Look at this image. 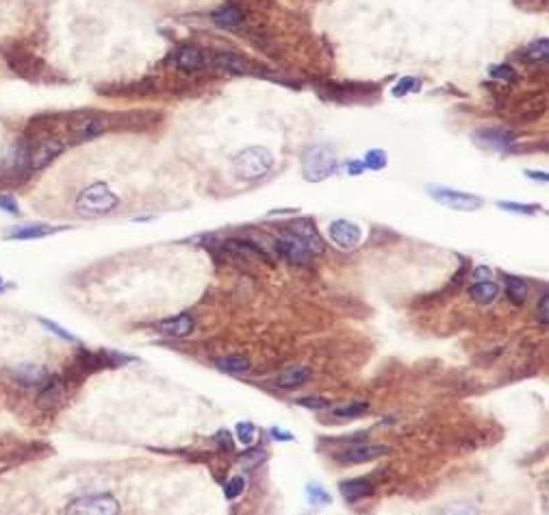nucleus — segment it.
I'll return each mask as SVG.
<instances>
[{"mask_svg": "<svg viewBox=\"0 0 549 515\" xmlns=\"http://www.w3.org/2000/svg\"><path fill=\"white\" fill-rule=\"evenodd\" d=\"M365 170V163L363 161H350L348 163V174L350 177H356V174H360V172Z\"/></svg>", "mask_w": 549, "mask_h": 515, "instance_id": "obj_42", "label": "nucleus"}, {"mask_svg": "<svg viewBox=\"0 0 549 515\" xmlns=\"http://www.w3.org/2000/svg\"><path fill=\"white\" fill-rule=\"evenodd\" d=\"M363 163H365V167H369V170H382V167H387V163H389V159H387V152L385 150H380V148H373V150H369V152H365V159H363Z\"/></svg>", "mask_w": 549, "mask_h": 515, "instance_id": "obj_27", "label": "nucleus"}, {"mask_svg": "<svg viewBox=\"0 0 549 515\" xmlns=\"http://www.w3.org/2000/svg\"><path fill=\"white\" fill-rule=\"evenodd\" d=\"M514 140H517V135L508 129H484V131H478L475 133V142L484 148H493V150H504L508 148Z\"/></svg>", "mask_w": 549, "mask_h": 515, "instance_id": "obj_12", "label": "nucleus"}, {"mask_svg": "<svg viewBox=\"0 0 549 515\" xmlns=\"http://www.w3.org/2000/svg\"><path fill=\"white\" fill-rule=\"evenodd\" d=\"M497 207L500 209H506V211H512V213H527V215H532V213H537L539 211V207L537 204H519V202H497Z\"/></svg>", "mask_w": 549, "mask_h": 515, "instance_id": "obj_31", "label": "nucleus"}, {"mask_svg": "<svg viewBox=\"0 0 549 515\" xmlns=\"http://www.w3.org/2000/svg\"><path fill=\"white\" fill-rule=\"evenodd\" d=\"M491 76L493 79H500V81H506V83H514V81H517V72H514L510 65H493L491 67Z\"/></svg>", "mask_w": 549, "mask_h": 515, "instance_id": "obj_34", "label": "nucleus"}, {"mask_svg": "<svg viewBox=\"0 0 549 515\" xmlns=\"http://www.w3.org/2000/svg\"><path fill=\"white\" fill-rule=\"evenodd\" d=\"M102 131H105V122H100V120L96 117H87V120H81V122H76L72 126V133L76 140H92V137L100 135Z\"/></svg>", "mask_w": 549, "mask_h": 515, "instance_id": "obj_22", "label": "nucleus"}, {"mask_svg": "<svg viewBox=\"0 0 549 515\" xmlns=\"http://www.w3.org/2000/svg\"><path fill=\"white\" fill-rule=\"evenodd\" d=\"M308 379H311V370L308 368H287L276 376V387L280 389H298Z\"/></svg>", "mask_w": 549, "mask_h": 515, "instance_id": "obj_17", "label": "nucleus"}, {"mask_svg": "<svg viewBox=\"0 0 549 515\" xmlns=\"http://www.w3.org/2000/svg\"><path fill=\"white\" fill-rule=\"evenodd\" d=\"M0 209L7 211L9 215H18V213H20L18 202H15L11 196H0Z\"/></svg>", "mask_w": 549, "mask_h": 515, "instance_id": "obj_37", "label": "nucleus"}, {"mask_svg": "<svg viewBox=\"0 0 549 515\" xmlns=\"http://www.w3.org/2000/svg\"><path fill=\"white\" fill-rule=\"evenodd\" d=\"M371 491H373V485L365 478H352L348 483H341V493L348 502H358L360 498L371 496Z\"/></svg>", "mask_w": 549, "mask_h": 515, "instance_id": "obj_19", "label": "nucleus"}, {"mask_svg": "<svg viewBox=\"0 0 549 515\" xmlns=\"http://www.w3.org/2000/svg\"><path fill=\"white\" fill-rule=\"evenodd\" d=\"M506 281V296L510 298L512 304H523L527 298V285L523 279L519 277H510V274H504Z\"/></svg>", "mask_w": 549, "mask_h": 515, "instance_id": "obj_23", "label": "nucleus"}, {"mask_svg": "<svg viewBox=\"0 0 549 515\" xmlns=\"http://www.w3.org/2000/svg\"><path fill=\"white\" fill-rule=\"evenodd\" d=\"M217 370L226 374H244L250 370V361L246 357H221L217 359Z\"/></svg>", "mask_w": 549, "mask_h": 515, "instance_id": "obj_25", "label": "nucleus"}, {"mask_svg": "<svg viewBox=\"0 0 549 515\" xmlns=\"http://www.w3.org/2000/svg\"><path fill=\"white\" fill-rule=\"evenodd\" d=\"M473 279H475V281H491V270H489L487 265H480V268H475V272H473Z\"/></svg>", "mask_w": 549, "mask_h": 515, "instance_id": "obj_41", "label": "nucleus"}, {"mask_svg": "<svg viewBox=\"0 0 549 515\" xmlns=\"http://www.w3.org/2000/svg\"><path fill=\"white\" fill-rule=\"evenodd\" d=\"M537 313H539V320L541 324H547L549 322V296L545 294L539 302V309H537Z\"/></svg>", "mask_w": 549, "mask_h": 515, "instance_id": "obj_39", "label": "nucleus"}, {"mask_svg": "<svg viewBox=\"0 0 549 515\" xmlns=\"http://www.w3.org/2000/svg\"><path fill=\"white\" fill-rule=\"evenodd\" d=\"M497 294H500V287L491 281H478L469 287V296L478 302V304H491Z\"/></svg>", "mask_w": 549, "mask_h": 515, "instance_id": "obj_21", "label": "nucleus"}, {"mask_svg": "<svg viewBox=\"0 0 549 515\" xmlns=\"http://www.w3.org/2000/svg\"><path fill=\"white\" fill-rule=\"evenodd\" d=\"M221 248H224L226 254L237 256V259H244V261H265V263L269 261L267 252L261 246L252 244L250 239H228V242L221 244Z\"/></svg>", "mask_w": 549, "mask_h": 515, "instance_id": "obj_9", "label": "nucleus"}, {"mask_svg": "<svg viewBox=\"0 0 549 515\" xmlns=\"http://www.w3.org/2000/svg\"><path fill=\"white\" fill-rule=\"evenodd\" d=\"M263 461H265V452H263L261 448H250L248 452H244L242 459H239V463H242V468H246V470L256 468V466H259V463H263Z\"/></svg>", "mask_w": 549, "mask_h": 515, "instance_id": "obj_29", "label": "nucleus"}, {"mask_svg": "<svg viewBox=\"0 0 549 515\" xmlns=\"http://www.w3.org/2000/svg\"><path fill=\"white\" fill-rule=\"evenodd\" d=\"M117 204H119V198L109 190L105 183L90 185L87 190H83L76 198V209L83 215H90V218L111 213Z\"/></svg>", "mask_w": 549, "mask_h": 515, "instance_id": "obj_3", "label": "nucleus"}, {"mask_svg": "<svg viewBox=\"0 0 549 515\" xmlns=\"http://www.w3.org/2000/svg\"><path fill=\"white\" fill-rule=\"evenodd\" d=\"M367 409H369L367 402H352V404H346V407H341V409H335V416L337 418H343V420H352V418L363 416Z\"/></svg>", "mask_w": 549, "mask_h": 515, "instance_id": "obj_28", "label": "nucleus"}, {"mask_svg": "<svg viewBox=\"0 0 549 515\" xmlns=\"http://www.w3.org/2000/svg\"><path fill=\"white\" fill-rule=\"evenodd\" d=\"M308 500L313 502V507L328 505L330 502V493H326L319 485H308Z\"/></svg>", "mask_w": 549, "mask_h": 515, "instance_id": "obj_35", "label": "nucleus"}, {"mask_svg": "<svg viewBox=\"0 0 549 515\" xmlns=\"http://www.w3.org/2000/svg\"><path fill=\"white\" fill-rule=\"evenodd\" d=\"M211 20L221 26V28H237L239 24L244 22V11L239 9L237 5L228 3V5H221L219 9H215L211 13Z\"/></svg>", "mask_w": 549, "mask_h": 515, "instance_id": "obj_16", "label": "nucleus"}, {"mask_svg": "<svg viewBox=\"0 0 549 515\" xmlns=\"http://www.w3.org/2000/svg\"><path fill=\"white\" fill-rule=\"evenodd\" d=\"M244 489H246V480H244L242 476H235V478H230L228 483H226L224 493H226L228 500H235L237 496H242V493H244Z\"/></svg>", "mask_w": 549, "mask_h": 515, "instance_id": "obj_32", "label": "nucleus"}, {"mask_svg": "<svg viewBox=\"0 0 549 515\" xmlns=\"http://www.w3.org/2000/svg\"><path fill=\"white\" fill-rule=\"evenodd\" d=\"M63 393H65V389H63L61 379H57V376H50V379L40 387L37 402L44 409H53V407H57L63 400Z\"/></svg>", "mask_w": 549, "mask_h": 515, "instance_id": "obj_15", "label": "nucleus"}, {"mask_svg": "<svg viewBox=\"0 0 549 515\" xmlns=\"http://www.w3.org/2000/svg\"><path fill=\"white\" fill-rule=\"evenodd\" d=\"M15 379H18L20 383H24V385L42 387L50 379V374L44 368H40V366H20L18 370H15Z\"/></svg>", "mask_w": 549, "mask_h": 515, "instance_id": "obj_20", "label": "nucleus"}, {"mask_svg": "<svg viewBox=\"0 0 549 515\" xmlns=\"http://www.w3.org/2000/svg\"><path fill=\"white\" fill-rule=\"evenodd\" d=\"M273 165V154L263 148V146H252L246 148L244 152H239L235 161H233V170L235 177L244 179V181H259L263 179L267 172Z\"/></svg>", "mask_w": 549, "mask_h": 515, "instance_id": "obj_1", "label": "nucleus"}, {"mask_svg": "<svg viewBox=\"0 0 549 515\" xmlns=\"http://www.w3.org/2000/svg\"><path fill=\"white\" fill-rule=\"evenodd\" d=\"M271 435L273 439H280V441H294V435L287 431H280V428H271Z\"/></svg>", "mask_w": 549, "mask_h": 515, "instance_id": "obj_43", "label": "nucleus"}, {"mask_svg": "<svg viewBox=\"0 0 549 515\" xmlns=\"http://www.w3.org/2000/svg\"><path fill=\"white\" fill-rule=\"evenodd\" d=\"M237 439L242 441V443H246V445H250L256 439V428H254V424H250V422L237 424Z\"/></svg>", "mask_w": 549, "mask_h": 515, "instance_id": "obj_33", "label": "nucleus"}, {"mask_svg": "<svg viewBox=\"0 0 549 515\" xmlns=\"http://www.w3.org/2000/svg\"><path fill=\"white\" fill-rule=\"evenodd\" d=\"M328 235H330L332 242L343 250L356 248L360 244V237H363L358 224H354V222H350V220H335L328 227Z\"/></svg>", "mask_w": 549, "mask_h": 515, "instance_id": "obj_8", "label": "nucleus"}, {"mask_svg": "<svg viewBox=\"0 0 549 515\" xmlns=\"http://www.w3.org/2000/svg\"><path fill=\"white\" fill-rule=\"evenodd\" d=\"M213 63H215V67H219V70H226L233 74H248L250 67H252L244 57H239L235 53H219V55H215Z\"/></svg>", "mask_w": 549, "mask_h": 515, "instance_id": "obj_18", "label": "nucleus"}, {"mask_svg": "<svg viewBox=\"0 0 549 515\" xmlns=\"http://www.w3.org/2000/svg\"><path fill=\"white\" fill-rule=\"evenodd\" d=\"M42 324L46 326L48 331H53L55 335H59L61 339H65V341H76V337L72 335V333H67L65 329H61V326L57 324V322H50V320H42Z\"/></svg>", "mask_w": 549, "mask_h": 515, "instance_id": "obj_36", "label": "nucleus"}, {"mask_svg": "<svg viewBox=\"0 0 549 515\" xmlns=\"http://www.w3.org/2000/svg\"><path fill=\"white\" fill-rule=\"evenodd\" d=\"M176 67L187 74H192V72H198L204 67V53L198 48V46H192V44H187V46H180L176 50Z\"/></svg>", "mask_w": 549, "mask_h": 515, "instance_id": "obj_13", "label": "nucleus"}, {"mask_svg": "<svg viewBox=\"0 0 549 515\" xmlns=\"http://www.w3.org/2000/svg\"><path fill=\"white\" fill-rule=\"evenodd\" d=\"M215 441L219 443V448H221V450H228V452H230V450L235 448V445H233V439H230V433H228V431H219V433H217V437H215Z\"/></svg>", "mask_w": 549, "mask_h": 515, "instance_id": "obj_40", "label": "nucleus"}, {"mask_svg": "<svg viewBox=\"0 0 549 515\" xmlns=\"http://www.w3.org/2000/svg\"><path fill=\"white\" fill-rule=\"evenodd\" d=\"M547 55H549V42L543 38V40H537L527 46V50L523 53V59L530 63H539V61L543 63V61H547Z\"/></svg>", "mask_w": 549, "mask_h": 515, "instance_id": "obj_26", "label": "nucleus"}, {"mask_svg": "<svg viewBox=\"0 0 549 515\" xmlns=\"http://www.w3.org/2000/svg\"><path fill=\"white\" fill-rule=\"evenodd\" d=\"M425 192L430 194V198H434L439 204H443V207L454 209V211H462V213L478 211L484 204V200L475 194L450 190V187H443V185H428Z\"/></svg>", "mask_w": 549, "mask_h": 515, "instance_id": "obj_4", "label": "nucleus"}, {"mask_svg": "<svg viewBox=\"0 0 549 515\" xmlns=\"http://www.w3.org/2000/svg\"><path fill=\"white\" fill-rule=\"evenodd\" d=\"M273 246H276V252L282 256V259H287L291 263L304 265V263H308L313 259V252L304 246L302 239H298L296 235H291V233H287L285 237L276 239V244H273Z\"/></svg>", "mask_w": 549, "mask_h": 515, "instance_id": "obj_7", "label": "nucleus"}, {"mask_svg": "<svg viewBox=\"0 0 549 515\" xmlns=\"http://www.w3.org/2000/svg\"><path fill=\"white\" fill-rule=\"evenodd\" d=\"M0 287H3V279H0Z\"/></svg>", "mask_w": 549, "mask_h": 515, "instance_id": "obj_45", "label": "nucleus"}, {"mask_svg": "<svg viewBox=\"0 0 549 515\" xmlns=\"http://www.w3.org/2000/svg\"><path fill=\"white\" fill-rule=\"evenodd\" d=\"M63 148L65 146H63L61 140H53V137H48V140H42L35 148H31L26 167L28 170H44L48 163H53V159L59 157V154L63 152Z\"/></svg>", "mask_w": 549, "mask_h": 515, "instance_id": "obj_6", "label": "nucleus"}, {"mask_svg": "<svg viewBox=\"0 0 549 515\" xmlns=\"http://www.w3.org/2000/svg\"><path fill=\"white\" fill-rule=\"evenodd\" d=\"M389 448L387 445H373V443H365V445H352V448L348 450H343L337 455V461L341 463H350V466H354V463H365V461H373V459H378L382 455H387Z\"/></svg>", "mask_w": 549, "mask_h": 515, "instance_id": "obj_10", "label": "nucleus"}, {"mask_svg": "<svg viewBox=\"0 0 549 515\" xmlns=\"http://www.w3.org/2000/svg\"><path fill=\"white\" fill-rule=\"evenodd\" d=\"M55 231H59V229L48 227V224H31V227H18L7 237L9 239H37V237H46L50 233H55Z\"/></svg>", "mask_w": 549, "mask_h": 515, "instance_id": "obj_24", "label": "nucleus"}, {"mask_svg": "<svg viewBox=\"0 0 549 515\" xmlns=\"http://www.w3.org/2000/svg\"><path fill=\"white\" fill-rule=\"evenodd\" d=\"M421 88V83L413 76H406L402 79L396 88H393V96H406V94H413V92H419Z\"/></svg>", "mask_w": 549, "mask_h": 515, "instance_id": "obj_30", "label": "nucleus"}, {"mask_svg": "<svg viewBox=\"0 0 549 515\" xmlns=\"http://www.w3.org/2000/svg\"><path fill=\"white\" fill-rule=\"evenodd\" d=\"M67 513H90V515H111L119 511V505L113 496L98 493V496H85L74 500L65 509Z\"/></svg>", "mask_w": 549, "mask_h": 515, "instance_id": "obj_5", "label": "nucleus"}, {"mask_svg": "<svg viewBox=\"0 0 549 515\" xmlns=\"http://www.w3.org/2000/svg\"><path fill=\"white\" fill-rule=\"evenodd\" d=\"M157 331L165 337H187L194 331V320H192V316L183 313L178 318H169V320L159 322Z\"/></svg>", "mask_w": 549, "mask_h": 515, "instance_id": "obj_14", "label": "nucleus"}, {"mask_svg": "<svg viewBox=\"0 0 549 515\" xmlns=\"http://www.w3.org/2000/svg\"><path fill=\"white\" fill-rule=\"evenodd\" d=\"M298 404L306 407V409H326V407H328V400H326V398H300Z\"/></svg>", "mask_w": 549, "mask_h": 515, "instance_id": "obj_38", "label": "nucleus"}, {"mask_svg": "<svg viewBox=\"0 0 549 515\" xmlns=\"http://www.w3.org/2000/svg\"><path fill=\"white\" fill-rule=\"evenodd\" d=\"M287 233L296 235L298 239H302L304 246L311 250L313 254H321L323 252V242L319 239L317 231H315V224L311 220H298L294 224L287 227Z\"/></svg>", "mask_w": 549, "mask_h": 515, "instance_id": "obj_11", "label": "nucleus"}, {"mask_svg": "<svg viewBox=\"0 0 549 515\" xmlns=\"http://www.w3.org/2000/svg\"><path fill=\"white\" fill-rule=\"evenodd\" d=\"M527 174H530L532 179H541L543 183L547 181V174H545V172H541V174H537V172H527Z\"/></svg>", "mask_w": 549, "mask_h": 515, "instance_id": "obj_44", "label": "nucleus"}, {"mask_svg": "<svg viewBox=\"0 0 549 515\" xmlns=\"http://www.w3.org/2000/svg\"><path fill=\"white\" fill-rule=\"evenodd\" d=\"M335 165H337L335 148L328 144L311 146L302 154V174L311 183L326 181L335 172Z\"/></svg>", "mask_w": 549, "mask_h": 515, "instance_id": "obj_2", "label": "nucleus"}]
</instances>
